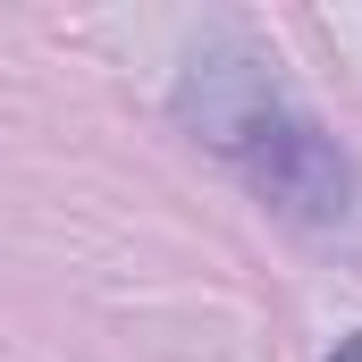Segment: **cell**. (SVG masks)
I'll list each match as a JSON object with an SVG mask.
<instances>
[{
    "mask_svg": "<svg viewBox=\"0 0 362 362\" xmlns=\"http://www.w3.org/2000/svg\"><path fill=\"white\" fill-rule=\"evenodd\" d=\"M185 127L236 160V177L253 185L270 211L303 219V228H329L354 211V160L346 144L303 118L278 76H262V59H194L185 68V93H177Z\"/></svg>",
    "mask_w": 362,
    "mask_h": 362,
    "instance_id": "6da1fadb",
    "label": "cell"
},
{
    "mask_svg": "<svg viewBox=\"0 0 362 362\" xmlns=\"http://www.w3.org/2000/svg\"><path fill=\"white\" fill-rule=\"evenodd\" d=\"M329 362H362V337H346V346H337V354H329Z\"/></svg>",
    "mask_w": 362,
    "mask_h": 362,
    "instance_id": "7a4b0ae2",
    "label": "cell"
}]
</instances>
